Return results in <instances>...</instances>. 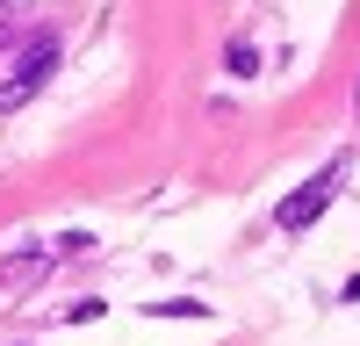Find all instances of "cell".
I'll list each match as a JSON object with an SVG mask.
<instances>
[{
  "label": "cell",
  "instance_id": "obj_1",
  "mask_svg": "<svg viewBox=\"0 0 360 346\" xmlns=\"http://www.w3.org/2000/svg\"><path fill=\"white\" fill-rule=\"evenodd\" d=\"M51 72H58V37H51V29H37V37H29V44L15 51L8 79H0V115H15L22 101H37Z\"/></svg>",
  "mask_w": 360,
  "mask_h": 346
},
{
  "label": "cell",
  "instance_id": "obj_2",
  "mask_svg": "<svg viewBox=\"0 0 360 346\" xmlns=\"http://www.w3.org/2000/svg\"><path fill=\"white\" fill-rule=\"evenodd\" d=\"M339 181H346V159H332V166L317 173V181H303L295 195H281V210H274V231H310L324 210H332V188H339Z\"/></svg>",
  "mask_w": 360,
  "mask_h": 346
},
{
  "label": "cell",
  "instance_id": "obj_3",
  "mask_svg": "<svg viewBox=\"0 0 360 346\" xmlns=\"http://www.w3.org/2000/svg\"><path fill=\"white\" fill-rule=\"evenodd\" d=\"M224 65H231L238 79H259V51H252V37H231V44H224Z\"/></svg>",
  "mask_w": 360,
  "mask_h": 346
},
{
  "label": "cell",
  "instance_id": "obj_4",
  "mask_svg": "<svg viewBox=\"0 0 360 346\" xmlns=\"http://www.w3.org/2000/svg\"><path fill=\"white\" fill-rule=\"evenodd\" d=\"M152 317H202L209 303H195V296H166V303H144Z\"/></svg>",
  "mask_w": 360,
  "mask_h": 346
},
{
  "label": "cell",
  "instance_id": "obj_5",
  "mask_svg": "<svg viewBox=\"0 0 360 346\" xmlns=\"http://www.w3.org/2000/svg\"><path fill=\"white\" fill-rule=\"evenodd\" d=\"M94 317H101V303H94V296H86V303H65V325H94Z\"/></svg>",
  "mask_w": 360,
  "mask_h": 346
}]
</instances>
